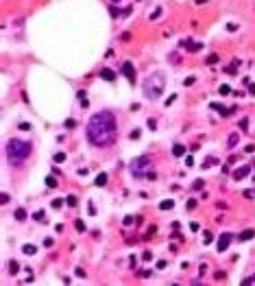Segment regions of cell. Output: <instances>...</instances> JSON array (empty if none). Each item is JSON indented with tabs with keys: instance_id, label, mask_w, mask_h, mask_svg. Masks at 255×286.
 I'll return each instance as SVG.
<instances>
[{
	"instance_id": "34",
	"label": "cell",
	"mask_w": 255,
	"mask_h": 286,
	"mask_svg": "<svg viewBox=\"0 0 255 286\" xmlns=\"http://www.w3.org/2000/svg\"><path fill=\"white\" fill-rule=\"evenodd\" d=\"M44 245H46V247H52L55 242H52V238H46V240H44Z\"/></svg>"
},
{
	"instance_id": "36",
	"label": "cell",
	"mask_w": 255,
	"mask_h": 286,
	"mask_svg": "<svg viewBox=\"0 0 255 286\" xmlns=\"http://www.w3.org/2000/svg\"><path fill=\"white\" fill-rule=\"evenodd\" d=\"M253 282H255V277H253Z\"/></svg>"
},
{
	"instance_id": "21",
	"label": "cell",
	"mask_w": 255,
	"mask_h": 286,
	"mask_svg": "<svg viewBox=\"0 0 255 286\" xmlns=\"http://www.w3.org/2000/svg\"><path fill=\"white\" fill-rule=\"evenodd\" d=\"M214 164H218V159H216V157H209V159L205 162V168H207V166H214Z\"/></svg>"
},
{
	"instance_id": "14",
	"label": "cell",
	"mask_w": 255,
	"mask_h": 286,
	"mask_svg": "<svg viewBox=\"0 0 255 286\" xmlns=\"http://www.w3.org/2000/svg\"><path fill=\"white\" fill-rule=\"evenodd\" d=\"M22 251H24L26 256H31V253H35V247H31V245H24V247H22Z\"/></svg>"
},
{
	"instance_id": "7",
	"label": "cell",
	"mask_w": 255,
	"mask_h": 286,
	"mask_svg": "<svg viewBox=\"0 0 255 286\" xmlns=\"http://www.w3.org/2000/svg\"><path fill=\"white\" fill-rule=\"evenodd\" d=\"M246 175H249V166H242V168H238V170L233 173V177L235 179H242V177H246Z\"/></svg>"
},
{
	"instance_id": "13",
	"label": "cell",
	"mask_w": 255,
	"mask_h": 286,
	"mask_svg": "<svg viewBox=\"0 0 255 286\" xmlns=\"http://www.w3.org/2000/svg\"><path fill=\"white\" fill-rule=\"evenodd\" d=\"M15 218H18V221H24V218H26V212H24V210H15Z\"/></svg>"
},
{
	"instance_id": "15",
	"label": "cell",
	"mask_w": 255,
	"mask_h": 286,
	"mask_svg": "<svg viewBox=\"0 0 255 286\" xmlns=\"http://www.w3.org/2000/svg\"><path fill=\"white\" fill-rule=\"evenodd\" d=\"M211 107H214L216 112H220V114H227V109L222 107V105H218V103H211Z\"/></svg>"
},
{
	"instance_id": "35",
	"label": "cell",
	"mask_w": 255,
	"mask_h": 286,
	"mask_svg": "<svg viewBox=\"0 0 255 286\" xmlns=\"http://www.w3.org/2000/svg\"><path fill=\"white\" fill-rule=\"evenodd\" d=\"M113 2H118V0H113Z\"/></svg>"
},
{
	"instance_id": "32",
	"label": "cell",
	"mask_w": 255,
	"mask_h": 286,
	"mask_svg": "<svg viewBox=\"0 0 255 286\" xmlns=\"http://www.w3.org/2000/svg\"><path fill=\"white\" fill-rule=\"evenodd\" d=\"M216 59H218L216 55H209V57H207V61H209V64H216Z\"/></svg>"
},
{
	"instance_id": "20",
	"label": "cell",
	"mask_w": 255,
	"mask_h": 286,
	"mask_svg": "<svg viewBox=\"0 0 255 286\" xmlns=\"http://www.w3.org/2000/svg\"><path fill=\"white\" fill-rule=\"evenodd\" d=\"M211 238H214V236H211V234H209V232H205V234H203V240H205V242H207V245H209V242H211Z\"/></svg>"
},
{
	"instance_id": "18",
	"label": "cell",
	"mask_w": 255,
	"mask_h": 286,
	"mask_svg": "<svg viewBox=\"0 0 255 286\" xmlns=\"http://www.w3.org/2000/svg\"><path fill=\"white\" fill-rule=\"evenodd\" d=\"M218 92H220V94H231V88H229V85H220Z\"/></svg>"
},
{
	"instance_id": "24",
	"label": "cell",
	"mask_w": 255,
	"mask_h": 286,
	"mask_svg": "<svg viewBox=\"0 0 255 286\" xmlns=\"http://www.w3.org/2000/svg\"><path fill=\"white\" fill-rule=\"evenodd\" d=\"M65 203H68V205H76V199H74V197H68V199H65Z\"/></svg>"
},
{
	"instance_id": "23",
	"label": "cell",
	"mask_w": 255,
	"mask_h": 286,
	"mask_svg": "<svg viewBox=\"0 0 255 286\" xmlns=\"http://www.w3.org/2000/svg\"><path fill=\"white\" fill-rule=\"evenodd\" d=\"M20 129H22V131H29L31 125H29V122H20Z\"/></svg>"
},
{
	"instance_id": "16",
	"label": "cell",
	"mask_w": 255,
	"mask_h": 286,
	"mask_svg": "<svg viewBox=\"0 0 255 286\" xmlns=\"http://www.w3.org/2000/svg\"><path fill=\"white\" fill-rule=\"evenodd\" d=\"M227 144H229V146H235V144H238V135H235V133H233V135H229V142H227Z\"/></svg>"
},
{
	"instance_id": "6",
	"label": "cell",
	"mask_w": 255,
	"mask_h": 286,
	"mask_svg": "<svg viewBox=\"0 0 255 286\" xmlns=\"http://www.w3.org/2000/svg\"><path fill=\"white\" fill-rule=\"evenodd\" d=\"M229 242H231V236H229V234L220 236V240H218V251H225L227 247H229Z\"/></svg>"
},
{
	"instance_id": "30",
	"label": "cell",
	"mask_w": 255,
	"mask_h": 286,
	"mask_svg": "<svg viewBox=\"0 0 255 286\" xmlns=\"http://www.w3.org/2000/svg\"><path fill=\"white\" fill-rule=\"evenodd\" d=\"M192 207H196V201H194V199H190V201H187V210H192Z\"/></svg>"
},
{
	"instance_id": "12",
	"label": "cell",
	"mask_w": 255,
	"mask_h": 286,
	"mask_svg": "<svg viewBox=\"0 0 255 286\" xmlns=\"http://www.w3.org/2000/svg\"><path fill=\"white\" fill-rule=\"evenodd\" d=\"M105 183H107V175L100 173V175L96 177V186H105Z\"/></svg>"
},
{
	"instance_id": "3",
	"label": "cell",
	"mask_w": 255,
	"mask_h": 286,
	"mask_svg": "<svg viewBox=\"0 0 255 286\" xmlns=\"http://www.w3.org/2000/svg\"><path fill=\"white\" fill-rule=\"evenodd\" d=\"M31 153V144L29 142H22V140H11L9 146H7V155H9L11 164H20L24 162Z\"/></svg>"
},
{
	"instance_id": "1",
	"label": "cell",
	"mask_w": 255,
	"mask_h": 286,
	"mask_svg": "<svg viewBox=\"0 0 255 286\" xmlns=\"http://www.w3.org/2000/svg\"><path fill=\"white\" fill-rule=\"evenodd\" d=\"M87 140L94 146H109L116 140V116L109 109L94 114L87 122Z\"/></svg>"
},
{
	"instance_id": "31",
	"label": "cell",
	"mask_w": 255,
	"mask_h": 286,
	"mask_svg": "<svg viewBox=\"0 0 255 286\" xmlns=\"http://www.w3.org/2000/svg\"><path fill=\"white\" fill-rule=\"evenodd\" d=\"M159 13H162V9H155V11H153V15H151V18L155 20V18H159Z\"/></svg>"
},
{
	"instance_id": "25",
	"label": "cell",
	"mask_w": 255,
	"mask_h": 286,
	"mask_svg": "<svg viewBox=\"0 0 255 286\" xmlns=\"http://www.w3.org/2000/svg\"><path fill=\"white\" fill-rule=\"evenodd\" d=\"M61 205H63V201H61V199H55V201H52V207H61Z\"/></svg>"
},
{
	"instance_id": "4",
	"label": "cell",
	"mask_w": 255,
	"mask_h": 286,
	"mask_svg": "<svg viewBox=\"0 0 255 286\" xmlns=\"http://www.w3.org/2000/svg\"><path fill=\"white\" fill-rule=\"evenodd\" d=\"M148 164H151V159H148L146 155H144V157H140V159H135V162L131 164V173L135 175V177H142V168L148 166Z\"/></svg>"
},
{
	"instance_id": "29",
	"label": "cell",
	"mask_w": 255,
	"mask_h": 286,
	"mask_svg": "<svg viewBox=\"0 0 255 286\" xmlns=\"http://www.w3.org/2000/svg\"><path fill=\"white\" fill-rule=\"evenodd\" d=\"M246 127H249V120H242V122H240V129H242V131H246Z\"/></svg>"
},
{
	"instance_id": "19",
	"label": "cell",
	"mask_w": 255,
	"mask_h": 286,
	"mask_svg": "<svg viewBox=\"0 0 255 286\" xmlns=\"http://www.w3.org/2000/svg\"><path fill=\"white\" fill-rule=\"evenodd\" d=\"M74 227H76L78 232H83V229H85V225H83V221H74Z\"/></svg>"
},
{
	"instance_id": "8",
	"label": "cell",
	"mask_w": 255,
	"mask_h": 286,
	"mask_svg": "<svg viewBox=\"0 0 255 286\" xmlns=\"http://www.w3.org/2000/svg\"><path fill=\"white\" fill-rule=\"evenodd\" d=\"M100 77H103L105 81H113V79H116V74H113V72H111L109 68H105L103 72H100Z\"/></svg>"
},
{
	"instance_id": "9",
	"label": "cell",
	"mask_w": 255,
	"mask_h": 286,
	"mask_svg": "<svg viewBox=\"0 0 255 286\" xmlns=\"http://www.w3.org/2000/svg\"><path fill=\"white\" fill-rule=\"evenodd\" d=\"M253 236H255V232H253V229H244V232L240 234V240H251Z\"/></svg>"
},
{
	"instance_id": "22",
	"label": "cell",
	"mask_w": 255,
	"mask_h": 286,
	"mask_svg": "<svg viewBox=\"0 0 255 286\" xmlns=\"http://www.w3.org/2000/svg\"><path fill=\"white\" fill-rule=\"evenodd\" d=\"M201 188H203V179H196L194 181V190H201Z\"/></svg>"
},
{
	"instance_id": "2",
	"label": "cell",
	"mask_w": 255,
	"mask_h": 286,
	"mask_svg": "<svg viewBox=\"0 0 255 286\" xmlns=\"http://www.w3.org/2000/svg\"><path fill=\"white\" fill-rule=\"evenodd\" d=\"M164 88H166V83H164V74L162 72L151 74V77L144 81V94H146V99H151V101L159 99L164 94Z\"/></svg>"
},
{
	"instance_id": "26",
	"label": "cell",
	"mask_w": 255,
	"mask_h": 286,
	"mask_svg": "<svg viewBox=\"0 0 255 286\" xmlns=\"http://www.w3.org/2000/svg\"><path fill=\"white\" fill-rule=\"evenodd\" d=\"M46 183H48V186H50V188H55V186H57V181H55V179H52V177H48V179H46Z\"/></svg>"
},
{
	"instance_id": "11",
	"label": "cell",
	"mask_w": 255,
	"mask_h": 286,
	"mask_svg": "<svg viewBox=\"0 0 255 286\" xmlns=\"http://www.w3.org/2000/svg\"><path fill=\"white\" fill-rule=\"evenodd\" d=\"M172 153H175V155H177V157H181V155H183V153H185V148H183V146H181V144H175V146H172Z\"/></svg>"
},
{
	"instance_id": "27",
	"label": "cell",
	"mask_w": 255,
	"mask_h": 286,
	"mask_svg": "<svg viewBox=\"0 0 255 286\" xmlns=\"http://www.w3.org/2000/svg\"><path fill=\"white\" fill-rule=\"evenodd\" d=\"M131 138H133V140H137V138H140V129H135V131H131Z\"/></svg>"
},
{
	"instance_id": "28",
	"label": "cell",
	"mask_w": 255,
	"mask_h": 286,
	"mask_svg": "<svg viewBox=\"0 0 255 286\" xmlns=\"http://www.w3.org/2000/svg\"><path fill=\"white\" fill-rule=\"evenodd\" d=\"M18 269H20V266H18V264H15V262H13V264H11V266H9V271H11V273H18Z\"/></svg>"
},
{
	"instance_id": "17",
	"label": "cell",
	"mask_w": 255,
	"mask_h": 286,
	"mask_svg": "<svg viewBox=\"0 0 255 286\" xmlns=\"http://www.w3.org/2000/svg\"><path fill=\"white\" fill-rule=\"evenodd\" d=\"M52 159H55V162H57V164H61V162H63V159H65V155H63V153H57V155H55Z\"/></svg>"
},
{
	"instance_id": "10",
	"label": "cell",
	"mask_w": 255,
	"mask_h": 286,
	"mask_svg": "<svg viewBox=\"0 0 255 286\" xmlns=\"http://www.w3.org/2000/svg\"><path fill=\"white\" fill-rule=\"evenodd\" d=\"M172 207H175V201H170V199L159 203V210H172Z\"/></svg>"
},
{
	"instance_id": "5",
	"label": "cell",
	"mask_w": 255,
	"mask_h": 286,
	"mask_svg": "<svg viewBox=\"0 0 255 286\" xmlns=\"http://www.w3.org/2000/svg\"><path fill=\"white\" fill-rule=\"evenodd\" d=\"M122 72H124V77H127V79L131 81V83L135 81V77H133V64H129V61H127V64L122 66Z\"/></svg>"
},
{
	"instance_id": "33",
	"label": "cell",
	"mask_w": 255,
	"mask_h": 286,
	"mask_svg": "<svg viewBox=\"0 0 255 286\" xmlns=\"http://www.w3.org/2000/svg\"><path fill=\"white\" fill-rule=\"evenodd\" d=\"M76 275H78V277H85V271H83V269H81V266H78V269H76Z\"/></svg>"
}]
</instances>
